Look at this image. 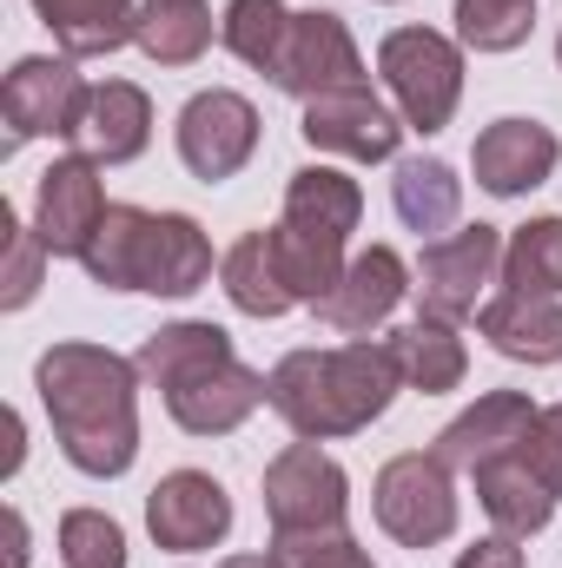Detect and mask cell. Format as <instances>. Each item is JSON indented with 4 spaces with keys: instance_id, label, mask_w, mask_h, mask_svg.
Wrapping results in <instances>:
<instances>
[{
    "instance_id": "obj_18",
    "label": "cell",
    "mask_w": 562,
    "mask_h": 568,
    "mask_svg": "<svg viewBox=\"0 0 562 568\" xmlns=\"http://www.w3.org/2000/svg\"><path fill=\"white\" fill-rule=\"evenodd\" d=\"M152 140V100H145L133 80H100L80 106V126H73V152L93 159V165H127L140 159Z\"/></svg>"
},
{
    "instance_id": "obj_28",
    "label": "cell",
    "mask_w": 562,
    "mask_h": 568,
    "mask_svg": "<svg viewBox=\"0 0 562 568\" xmlns=\"http://www.w3.org/2000/svg\"><path fill=\"white\" fill-rule=\"evenodd\" d=\"M145 219H152V212H140V205H113V212L100 219V232H93V245L80 252V265H87V278L100 284V291H133V278H140Z\"/></svg>"
},
{
    "instance_id": "obj_37",
    "label": "cell",
    "mask_w": 562,
    "mask_h": 568,
    "mask_svg": "<svg viewBox=\"0 0 562 568\" xmlns=\"http://www.w3.org/2000/svg\"><path fill=\"white\" fill-rule=\"evenodd\" d=\"M456 568H523V549H516V536H483L456 556Z\"/></svg>"
},
{
    "instance_id": "obj_36",
    "label": "cell",
    "mask_w": 562,
    "mask_h": 568,
    "mask_svg": "<svg viewBox=\"0 0 562 568\" xmlns=\"http://www.w3.org/2000/svg\"><path fill=\"white\" fill-rule=\"evenodd\" d=\"M523 456H530V463H536V469H543V476L562 489V404H550V410L536 417L530 443H523Z\"/></svg>"
},
{
    "instance_id": "obj_15",
    "label": "cell",
    "mask_w": 562,
    "mask_h": 568,
    "mask_svg": "<svg viewBox=\"0 0 562 568\" xmlns=\"http://www.w3.org/2000/svg\"><path fill=\"white\" fill-rule=\"evenodd\" d=\"M259 404H265V377L239 357H219V364H205L165 390V410L185 436H232Z\"/></svg>"
},
{
    "instance_id": "obj_41",
    "label": "cell",
    "mask_w": 562,
    "mask_h": 568,
    "mask_svg": "<svg viewBox=\"0 0 562 568\" xmlns=\"http://www.w3.org/2000/svg\"><path fill=\"white\" fill-rule=\"evenodd\" d=\"M384 7H391V0H384Z\"/></svg>"
},
{
    "instance_id": "obj_35",
    "label": "cell",
    "mask_w": 562,
    "mask_h": 568,
    "mask_svg": "<svg viewBox=\"0 0 562 568\" xmlns=\"http://www.w3.org/2000/svg\"><path fill=\"white\" fill-rule=\"evenodd\" d=\"M272 556L284 568H378L358 549L351 529H338V536H291V542H272Z\"/></svg>"
},
{
    "instance_id": "obj_31",
    "label": "cell",
    "mask_w": 562,
    "mask_h": 568,
    "mask_svg": "<svg viewBox=\"0 0 562 568\" xmlns=\"http://www.w3.org/2000/svg\"><path fill=\"white\" fill-rule=\"evenodd\" d=\"M284 33H291V7H284V0H232L225 20H219L225 53L245 60V67H259V73H272Z\"/></svg>"
},
{
    "instance_id": "obj_14",
    "label": "cell",
    "mask_w": 562,
    "mask_h": 568,
    "mask_svg": "<svg viewBox=\"0 0 562 568\" xmlns=\"http://www.w3.org/2000/svg\"><path fill=\"white\" fill-rule=\"evenodd\" d=\"M536 404L523 397V390H490V397H476L456 424L436 429V443H430V456L456 476H476L483 463H496V456H510V449H523L530 443V429H536Z\"/></svg>"
},
{
    "instance_id": "obj_3",
    "label": "cell",
    "mask_w": 562,
    "mask_h": 568,
    "mask_svg": "<svg viewBox=\"0 0 562 568\" xmlns=\"http://www.w3.org/2000/svg\"><path fill=\"white\" fill-rule=\"evenodd\" d=\"M378 73H384V87L398 100V120L411 133L430 140V133L450 126V113L463 100V47L450 33H436V27H398V33H384Z\"/></svg>"
},
{
    "instance_id": "obj_12",
    "label": "cell",
    "mask_w": 562,
    "mask_h": 568,
    "mask_svg": "<svg viewBox=\"0 0 562 568\" xmlns=\"http://www.w3.org/2000/svg\"><path fill=\"white\" fill-rule=\"evenodd\" d=\"M298 133H304V145H318V152H338V159L378 165V159H398V145H404L411 126H404L371 87H351V93H324V100H311L304 120H298Z\"/></svg>"
},
{
    "instance_id": "obj_5",
    "label": "cell",
    "mask_w": 562,
    "mask_h": 568,
    "mask_svg": "<svg viewBox=\"0 0 562 568\" xmlns=\"http://www.w3.org/2000/svg\"><path fill=\"white\" fill-rule=\"evenodd\" d=\"M503 278V232L496 225H456L443 239H430L418 258V311L463 324L490 304V284Z\"/></svg>"
},
{
    "instance_id": "obj_17",
    "label": "cell",
    "mask_w": 562,
    "mask_h": 568,
    "mask_svg": "<svg viewBox=\"0 0 562 568\" xmlns=\"http://www.w3.org/2000/svg\"><path fill=\"white\" fill-rule=\"evenodd\" d=\"M205 284H212V239L199 232V219H185V212H152V219H145L133 291L192 297V291H205Z\"/></svg>"
},
{
    "instance_id": "obj_4",
    "label": "cell",
    "mask_w": 562,
    "mask_h": 568,
    "mask_svg": "<svg viewBox=\"0 0 562 568\" xmlns=\"http://www.w3.org/2000/svg\"><path fill=\"white\" fill-rule=\"evenodd\" d=\"M265 516H272V542L338 536L351 516V476L318 443H291L265 463Z\"/></svg>"
},
{
    "instance_id": "obj_32",
    "label": "cell",
    "mask_w": 562,
    "mask_h": 568,
    "mask_svg": "<svg viewBox=\"0 0 562 568\" xmlns=\"http://www.w3.org/2000/svg\"><path fill=\"white\" fill-rule=\"evenodd\" d=\"M456 40L476 53H516L536 27V0H456Z\"/></svg>"
},
{
    "instance_id": "obj_38",
    "label": "cell",
    "mask_w": 562,
    "mask_h": 568,
    "mask_svg": "<svg viewBox=\"0 0 562 568\" xmlns=\"http://www.w3.org/2000/svg\"><path fill=\"white\" fill-rule=\"evenodd\" d=\"M219 568H284V562L272 556V549H265V556H225Z\"/></svg>"
},
{
    "instance_id": "obj_19",
    "label": "cell",
    "mask_w": 562,
    "mask_h": 568,
    "mask_svg": "<svg viewBox=\"0 0 562 568\" xmlns=\"http://www.w3.org/2000/svg\"><path fill=\"white\" fill-rule=\"evenodd\" d=\"M556 483L523 456V449H510V456H496V463H483L476 469V503H483V516L496 523V536H543L550 529V516H556Z\"/></svg>"
},
{
    "instance_id": "obj_39",
    "label": "cell",
    "mask_w": 562,
    "mask_h": 568,
    "mask_svg": "<svg viewBox=\"0 0 562 568\" xmlns=\"http://www.w3.org/2000/svg\"><path fill=\"white\" fill-rule=\"evenodd\" d=\"M7 568H27V523L13 516V556H7Z\"/></svg>"
},
{
    "instance_id": "obj_2",
    "label": "cell",
    "mask_w": 562,
    "mask_h": 568,
    "mask_svg": "<svg viewBox=\"0 0 562 568\" xmlns=\"http://www.w3.org/2000/svg\"><path fill=\"white\" fill-rule=\"evenodd\" d=\"M398 390H404V371H398L391 337L384 344L351 337V344H331V351H291L265 377V404L284 417V429L298 443H331V436L371 429L391 410Z\"/></svg>"
},
{
    "instance_id": "obj_10",
    "label": "cell",
    "mask_w": 562,
    "mask_h": 568,
    "mask_svg": "<svg viewBox=\"0 0 562 568\" xmlns=\"http://www.w3.org/2000/svg\"><path fill=\"white\" fill-rule=\"evenodd\" d=\"M107 212H113V205H107L100 165L80 159V152L53 159V165L40 172V185H33V232H40L47 258H80V252L93 245V232H100Z\"/></svg>"
},
{
    "instance_id": "obj_25",
    "label": "cell",
    "mask_w": 562,
    "mask_h": 568,
    "mask_svg": "<svg viewBox=\"0 0 562 568\" xmlns=\"http://www.w3.org/2000/svg\"><path fill=\"white\" fill-rule=\"evenodd\" d=\"M391 351H398V371H404V384L423 390V397H443V390H456L463 384V371H470V351H463V337H456V324H443V317H411L404 331H391Z\"/></svg>"
},
{
    "instance_id": "obj_11",
    "label": "cell",
    "mask_w": 562,
    "mask_h": 568,
    "mask_svg": "<svg viewBox=\"0 0 562 568\" xmlns=\"http://www.w3.org/2000/svg\"><path fill=\"white\" fill-rule=\"evenodd\" d=\"M145 529L165 556H205L232 536V496L205 469H172L145 496Z\"/></svg>"
},
{
    "instance_id": "obj_27",
    "label": "cell",
    "mask_w": 562,
    "mask_h": 568,
    "mask_svg": "<svg viewBox=\"0 0 562 568\" xmlns=\"http://www.w3.org/2000/svg\"><path fill=\"white\" fill-rule=\"evenodd\" d=\"M219 357H232V337L219 331V324H205V317H185V324H165V331H152L140 344V377L145 384H159V390H172L179 377H192V371H205V364H219Z\"/></svg>"
},
{
    "instance_id": "obj_20",
    "label": "cell",
    "mask_w": 562,
    "mask_h": 568,
    "mask_svg": "<svg viewBox=\"0 0 562 568\" xmlns=\"http://www.w3.org/2000/svg\"><path fill=\"white\" fill-rule=\"evenodd\" d=\"M476 331L490 337V351H503L510 364H562V297H530V291H503L476 311Z\"/></svg>"
},
{
    "instance_id": "obj_30",
    "label": "cell",
    "mask_w": 562,
    "mask_h": 568,
    "mask_svg": "<svg viewBox=\"0 0 562 568\" xmlns=\"http://www.w3.org/2000/svg\"><path fill=\"white\" fill-rule=\"evenodd\" d=\"M272 239H279V258H284V278H291V297L298 304H318L331 284L344 278V239H318V232H298V225H272Z\"/></svg>"
},
{
    "instance_id": "obj_1",
    "label": "cell",
    "mask_w": 562,
    "mask_h": 568,
    "mask_svg": "<svg viewBox=\"0 0 562 568\" xmlns=\"http://www.w3.org/2000/svg\"><path fill=\"white\" fill-rule=\"evenodd\" d=\"M33 390L60 456L80 476H127L140 456V364L107 344H53L33 364Z\"/></svg>"
},
{
    "instance_id": "obj_6",
    "label": "cell",
    "mask_w": 562,
    "mask_h": 568,
    "mask_svg": "<svg viewBox=\"0 0 562 568\" xmlns=\"http://www.w3.org/2000/svg\"><path fill=\"white\" fill-rule=\"evenodd\" d=\"M371 509H378V529L404 549H436L456 536V483L436 456H391L378 469V489H371Z\"/></svg>"
},
{
    "instance_id": "obj_9",
    "label": "cell",
    "mask_w": 562,
    "mask_h": 568,
    "mask_svg": "<svg viewBox=\"0 0 562 568\" xmlns=\"http://www.w3.org/2000/svg\"><path fill=\"white\" fill-rule=\"evenodd\" d=\"M172 133H179L185 172L205 179V185H219V179H232L259 152V106L245 93H232V87H205V93H192L179 106Z\"/></svg>"
},
{
    "instance_id": "obj_7",
    "label": "cell",
    "mask_w": 562,
    "mask_h": 568,
    "mask_svg": "<svg viewBox=\"0 0 562 568\" xmlns=\"http://www.w3.org/2000/svg\"><path fill=\"white\" fill-rule=\"evenodd\" d=\"M272 87L291 100H324V93H351L364 87V53L351 40V27L331 13V7H311V13H291V33H284L279 60H272Z\"/></svg>"
},
{
    "instance_id": "obj_29",
    "label": "cell",
    "mask_w": 562,
    "mask_h": 568,
    "mask_svg": "<svg viewBox=\"0 0 562 568\" xmlns=\"http://www.w3.org/2000/svg\"><path fill=\"white\" fill-rule=\"evenodd\" d=\"M503 284L530 297H562V219H530L503 245Z\"/></svg>"
},
{
    "instance_id": "obj_8",
    "label": "cell",
    "mask_w": 562,
    "mask_h": 568,
    "mask_svg": "<svg viewBox=\"0 0 562 568\" xmlns=\"http://www.w3.org/2000/svg\"><path fill=\"white\" fill-rule=\"evenodd\" d=\"M87 80L73 73V60L60 53H27L13 60L7 87H0V120H7V145H27V140H73L80 126V106H87Z\"/></svg>"
},
{
    "instance_id": "obj_26",
    "label": "cell",
    "mask_w": 562,
    "mask_h": 568,
    "mask_svg": "<svg viewBox=\"0 0 562 568\" xmlns=\"http://www.w3.org/2000/svg\"><path fill=\"white\" fill-rule=\"evenodd\" d=\"M133 47L152 67H192L212 47V7L205 0H140Z\"/></svg>"
},
{
    "instance_id": "obj_16",
    "label": "cell",
    "mask_w": 562,
    "mask_h": 568,
    "mask_svg": "<svg viewBox=\"0 0 562 568\" xmlns=\"http://www.w3.org/2000/svg\"><path fill=\"white\" fill-rule=\"evenodd\" d=\"M556 152L562 145L550 126H536V120H496V126L476 133L470 165H476V185L490 199H523V192H536L556 172Z\"/></svg>"
},
{
    "instance_id": "obj_24",
    "label": "cell",
    "mask_w": 562,
    "mask_h": 568,
    "mask_svg": "<svg viewBox=\"0 0 562 568\" xmlns=\"http://www.w3.org/2000/svg\"><path fill=\"white\" fill-rule=\"evenodd\" d=\"M391 205H398V219H404L423 245H430V239L456 232V212H463V179H456L443 159H398Z\"/></svg>"
},
{
    "instance_id": "obj_23",
    "label": "cell",
    "mask_w": 562,
    "mask_h": 568,
    "mask_svg": "<svg viewBox=\"0 0 562 568\" xmlns=\"http://www.w3.org/2000/svg\"><path fill=\"white\" fill-rule=\"evenodd\" d=\"M219 284H225L232 311H245V317H284V311L298 304L272 232H245V239L219 258Z\"/></svg>"
},
{
    "instance_id": "obj_33",
    "label": "cell",
    "mask_w": 562,
    "mask_h": 568,
    "mask_svg": "<svg viewBox=\"0 0 562 568\" xmlns=\"http://www.w3.org/2000/svg\"><path fill=\"white\" fill-rule=\"evenodd\" d=\"M60 562L67 568H127V536L100 509H67L60 516Z\"/></svg>"
},
{
    "instance_id": "obj_34",
    "label": "cell",
    "mask_w": 562,
    "mask_h": 568,
    "mask_svg": "<svg viewBox=\"0 0 562 568\" xmlns=\"http://www.w3.org/2000/svg\"><path fill=\"white\" fill-rule=\"evenodd\" d=\"M0 232H7V278H0V311H27L33 291H40V272H47V245L33 225H20L13 212H0Z\"/></svg>"
},
{
    "instance_id": "obj_21",
    "label": "cell",
    "mask_w": 562,
    "mask_h": 568,
    "mask_svg": "<svg viewBox=\"0 0 562 568\" xmlns=\"http://www.w3.org/2000/svg\"><path fill=\"white\" fill-rule=\"evenodd\" d=\"M358 219H364V192H358L351 172H338V165H298L291 172V185H284V225L351 245Z\"/></svg>"
},
{
    "instance_id": "obj_40",
    "label": "cell",
    "mask_w": 562,
    "mask_h": 568,
    "mask_svg": "<svg viewBox=\"0 0 562 568\" xmlns=\"http://www.w3.org/2000/svg\"><path fill=\"white\" fill-rule=\"evenodd\" d=\"M556 60H562V33H556Z\"/></svg>"
},
{
    "instance_id": "obj_13",
    "label": "cell",
    "mask_w": 562,
    "mask_h": 568,
    "mask_svg": "<svg viewBox=\"0 0 562 568\" xmlns=\"http://www.w3.org/2000/svg\"><path fill=\"white\" fill-rule=\"evenodd\" d=\"M411 265L391 252V245H371V252H358L351 265H344V278L331 284L311 311L338 331V337H371V331H384L391 324V311L411 297Z\"/></svg>"
},
{
    "instance_id": "obj_22",
    "label": "cell",
    "mask_w": 562,
    "mask_h": 568,
    "mask_svg": "<svg viewBox=\"0 0 562 568\" xmlns=\"http://www.w3.org/2000/svg\"><path fill=\"white\" fill-rule=\"evenodd\" d=\"M33 13L47 20V33L60 40L67 60L120 53L140 27V0H33Z\"/></svg>"
}]
</instances>
